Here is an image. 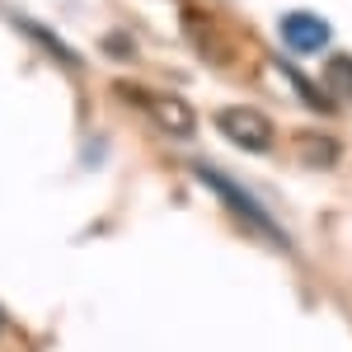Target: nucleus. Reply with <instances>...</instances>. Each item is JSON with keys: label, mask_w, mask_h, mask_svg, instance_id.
<instances>
[{"label": "nucleus", "mask_w": 352, "mask_h": 352, "mask_svg": "<svg viewBox=\"0 0 352 352\" xmlns=\"http://www.w3.org/2000/svg\"><path fill=\"white\" fill-rule=\"evenodd\" d=\"M202 179H207V184H212V188H217L221 197H226V202H230V207H235V212H240V217L249 221V226H254V230H263L268 240L287 244V235H282V230L272 226V217L263 212V207H258V202H254V197H249V192H240L235 184H230V179H221V174H212V169H202Z\"/></svg>", "instance_id": "7ed1b4c3"}, {"label": "nucleus", "mask_w": 352, "mask_h": 352, "mask_svg": "<svg viewBox=\"0 0 352 352\" xmlns=\"http://www.w3.org/2000/svg\"><path fill=\"white\" fill-rule=\"evenodd\" d=\"M118 94H122V99H132L146 118H155L169 136H188L192 122H197V118H192V109L179 99V94H160V89H146V85H132V80L118 85Z\"/></svg>", "instance_id": "f257e3e1"}, {"label": "nucleus", "mask_w": 352, "mask_h": 352, "mask_svg": "<svg viewBox=\"0 0 352 352\" xmlns=\"http://www.w3.org/2000/svg\"><path fill=\"white\" fill-rule=\"evenodd\" d=\"M217 127H221V136L235 141L240 151H268V146H272V122L258 109H244V104L221 109L217 113Z\"/></svg>", "instance_id": "f03ea898"}, {"label": "nucleus", "mask_w": 352, "mask_h": 352, "mask_svg": "<svg viewBox=\"0 0 352 352\" xmlns=\"http://www.w3.org/2000/svg\"><path fill=\"white\" fill-rule=\"evenodd\" d=\"M282 43H287L296 56L324 52L329 47V24L320 19V14H287V19H282Z\"/></svg>", "instance_id": "20e7f679"}, {"label": "nucleus", "mask_w": 352, "mask_h": 352, "mask_svg": "<svg viewBox=\"0 0 352 352\" xmlns=\"http://www.w3.org/2000/svg\"><path fill=\"white\" fill-rule=\"evenodd\" d=\"M329 89H338V99H352V56H333L324 66Z\"/></svg>", "instance_id": "39448f33"}]
</instances>
